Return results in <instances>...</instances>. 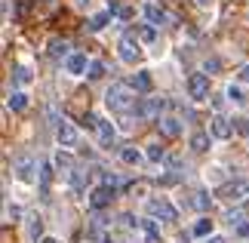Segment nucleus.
Here are the masks:
<instances>
[{"label": "nucleus", "instance_id": "obj_1", "mask_svg": "<svg viewBox=\"0 0 249 243\" xmlns=\"http://www.w3.org/2000/svg\"><path fill=\"white\" fill-rule=\"evenodd\" d=\"M136 93L139 90H136V86H129V83H111L105 102H108V108L114 114H129V111H136L139 102H142V99H136Z\"/></svg>", "mask_w": 249, "mask_h": 243}, {"label": "nucleus", "instance_id": "obj_2", "mask_svg": "<svg viewBox=\"0 0 249 243\" xmlns=\"http://www.w3.org/2000/svg\"><path fill=\"white\" fill-rule=\"evenodd\" d=\"M148 216L151 219H160V222H176V206L166 200V197H154V200H148Z\"/></svg>", "mask_w": 249, "mask_h": 243}, {"label": "nucleus", "instance_id": "obj_3", "mask_svg": "<svg viewBox=\"0 0 249 243\" xmlns=\"http://www.w3.org/2000/svg\"><path fill=\"white\" fill-rule=\"evenodd\" d=\"M139 56H142V46L136 40V31H132V34H123L120 37V59L123 62H139Z\"/></svg>", "mask_w": 249, "mask_h": 243}, {"label": "nucleus", "instance_id": "obj_4", "mask_svg": "<svg viewBox=\"0 0 249 243\" xmlns=\"http://www.w3.org/2000/svg\"><path fill=\"white\" fill-rule=\"evenodd\" d=\"M166 108V102L163 99H142L139 102V108H136V114H139V117L142 120H160V111H163Z\"/></svg>", "mask_w": 249, "mask_h": 243}, {"label": "nucleus", "instance_id": "obj_5", "mask_svg": "<svg viewBox=\"0 0 249 243\" xmlns=\"http://www.w3.org/2000/svg\"><path fill=\"white\" fill-rule=\"evenodd\" d=\"M13 169H16L18 182H34V157H31V154H18L16 163H13Z\"/></svg>", "mask_w": 249, "mask_h": 243}, {"label": "nucleus", "instance_id": "obj_6", "mask_svg": "<svg viewBox=\"0 0 249 243\" xmlns=\"http://www.w3.org/2000/svg\"><path fill=\"white\" fill-rule=\"evenodd\" d=\"M55 135H59V145L62 148H74L77 145V126L74 123H68V120H59V126H55Z\"/></svg>", "mask_w": 249, "mask_h": 243}, {"label": "nucleus", "instance_id": "obj_7", "mask_svg": "<svg viewBox=\"0 0 249 243\" xmlns=\"http://www.w3.org/2000/svg\"><path fill=\"white\" fill-rule=\"evenodd\" d=\"M188 93H191V99H206L209 95V74H191Z\"/></svg>", "mask_w": 249, "mask_h": 243}, {"label": "nucleus", "instance_id": "obj_8", "mask_svg": "<svg viewBox=\"0 0 249 243\" xmlns=\"http://www.w3.org/2000/svg\"><path fill=\"white\" fill-rule=\"evenodd\" d=\"M222 197L231 200V203H240L243 197H249V182H246V179H237V182H231V185H225Z\"/></svg>", "mask_w": 249, "mask_h": 243}, {"label": "nucleus", "instance_id": "obj_9", "mask_svg": "<svg viewBox=\"0 0 249 243\" xmlns=\"http://www.w3.org/2000/svg\"><path fill=\"white\" fill-rule=\"evenodd\" d=\"M111 200H114V188H108V185H102V188H95V191L89 194V206H92V209L111 206Z\"/></svg>", "mask_w": 249, "mask_h": 243}, {"label": "nucleus", "instance_id": "obj_10", "mask_svg": "<svg viewBox=\"0 0 249 243\" xmlns=\"http://www.w3.org/2000/svg\"><path fill=\"white\" fill-rule=\"evenodd\" d=\"M209 132H213L215 139H231V132H234V130H231V123H228L222 114H215V117L209 120Z\"/></svg>", "mask_w": 249, "mask_h": 243}, {"label": "nucleus", "instance_id": "obj_11", "mask_svg": "<svg viewBox=\"0 0 249 243\" xmlns=\"http://www.w3.org/2000/svg\"><path fill=\"white\" fill-rule=\"evenodd\" d=\"M157 126H160V132H163V135H169V139H176V135L181 132V123L176 117H160Z\"/></svg>", "mask_w": 249, "mask_h": 243}, {"label": "nucleus", "instance_id": "obj_12", "mask_svg": "<svg viewBox=\"0 0 249 243\" xmlns=\"http://www.w3.org/2000/svg\"><path fill=\"white\" fill-rule=\"evenodd\" d=\"M65 68H68V74H83V71H86V56H80V53L68 56V62H65Z\"/></svg>", "mask_w": 249, "mask_h": 243}, {"label": "nucleus", "instance_id": "obj_13", "mask_svg": "<svg viewBox=\"0 0 249 243\" xmlns=\"http://www.w3.org/2000/svg\"><path fill=\"white\" fill-rule=\"evenodd\" d=\"M132 86H136L139 93H151V90H154V80H151L148 71H139L136 77H132Z\"/></svg>", "mask_w": 249, "mask_h": 243}, {"label": "nucleus", "instance_id": "obj_14", "mask_svg": "<svg viewBox=\"0 0 249 243\" xmlns=\"http://www.w3.org/2000/svg\"><path fill=\"white\" fill-rule=\"evenodd\" d=\"M191 206H194V209H200V212H206L209 206H213V197H209L206 191H197L194 197H191Z\"/></svg>", "mask_w": 249, "mask_h": 243}, {"label": "nucleus", "instance_id": "obj_15", "mask_svg": "<svg viewBox=\"0 0 249 243\" xmlns=\"http://www.w3.org/2000/svg\"><path fill=\"white\" fill-rule=\"evenodd\" d=\"M206 148H209V132H194V135H191V151L203 154Z\"/></svg>", "mask_w": 249, "mask_h": 243}, {"label": "nucleus", "instance_id": "obj_16", "mask_svg": "<svg viewBox=\"0 0 249 243\" xmlns=\"http://www.w3.org/2000/svg\"><path fill=\"white\" fill-rule=\"evenodd\" d=\"M28 234L34 240H43V219L40 216H28Z\"/></svg>", "mask_w": 249, "mask_h": 243}, {"label": "nucleus", "instance_id": "obj_17", "mask_svg": "<svg viewBox=\"0 0 249 243\" xmlns=\"http://www.w3.org/2000/svg\"><path fill=\"white\" fill-rule=\"evenodd\" d=\"M120 160L129 163V167H139V163H142V151L139 148H123L120 151Z\"/></svg>", "mask_w": 249, "mask_h": 243}, {"label": "nucleus", "instance_id": "obj_18", "mask_svg": "<svg viewBox=\"0 0 249 243\" xmlns=\"http://www.w3.org/2000/svg\"><path fill=\"white\" fill-rule=\"evenodd\" d=\"M9 108H13V111H25L28 108V95L25 93H9Z\"/></svg>", "mask_w": 249, "mask_h": 243}, {"label": "nucleus", "instance_id": "obj_19", "mask_svg": "<svg viewBox=\"0 0 249 243\" xmlns=\"http://www.w3.org/2000/svg\"><path fill=\"white\" fill-rule=\"evenodd\" d=\"M99 139H102L105 148L114 142V126H111V123H102V120H99Z\"/></svg>", "mask_w": 249, "mask_h": 243}, {"label": "nucleus", "instance_id": "obj_20", "mask_svg": "<svg viewBox=\"0 0 249 243\" xmlns=\"http://www.w3.org/2000/svg\"><path fill=\"white\" fill-rule=\"evenodd\" d=\"M145 16H148V22H154V25L163 22V9H160L157 3H148V6H145Z\"/></svg>", "mask_w": 249, "mask_h": 243}, {"label": "nucleus", "instance_id": "obj_21", "mask_svg": "<svg viewBox=\"0 0 249 243\" xmlns=\"http://www.w3.org/2000/svg\"><path fill=\"white\" fill-rule=\"evenodd\" d=\"M228 99H231V102H237V105H246V102H249V99H246V93H243L237 83H231V86H228Z\"/></svg>", "mask_w": 249, "mask_h": 243}, {"label": "nucleus", "instance_id": "obj_22", "mask_svg": "<svg viewBox=\"0 0 249 243\" xmlns=\"http://www.w3.org/2000/svg\"><path fill=\"white\" fill-rule=\"evenodd\" d=\"M68 50H71V46L65 43V40H53V43H50V56H53V59H62V56H68Z\"/></svg>", "mask_w": 249, "mask_h": 243}, {"label": "nucleus", "instance_id": "obj_23", "mask_svg": "<svg viewBox=\"0 0 249 243\" xmlns=\"http://www.w3.org/2000/svg\"><path fill=\"white\" fill-rule=\"evenodd\" d=\"M13 80L18 83V86H25V83H31V71H28L25 65H18L16 71H13Z\"/></svg>", "mask_w": 249, "mask_h": 243}, {"label": "nucleus", "instance_id": "obj_24", "mask_svg": "<svg viewBox=\"0 0 249 243\" xmlns=\"http://www.w3.org/2000/svg\"><path fill=\"white\" fill-rule=\"evenodd\" d=\"M55 167H59V169H65V172H74L71 167H74V160H71V154H55Z\"/></svg>", "mask_w": 249, "mask_h": 243}, {"label": "nucleus", "instance_id": "obj_25", "mask_svg": "<svg viewBox=\"0 0 249 243\" xmlns=\"http://www.w3.org/2000/svg\"><path fill=\"white\" fill-rule=\"evenodd\" d=\"M114 13H99V16H92V22H89V28L92 31H102L105 25H108V19H111Z\"/></svg>", "mask_w": 249, "mask_h": 243}, {"label": "nucleus", "instance_id": "obj_26", "mask_svg": "<svg viewBox=\"0 0 249 243\" xmlns=\"http://www.w3.org/2000/svg\"><path fill=\"white\" fill-rule=\"evenodd\" d=\"M148 160H154V163H160V160H166V151L160 148V145H148Z\"/></svg>", "mask_w": 249, "mask_h": 243}, {"label": "nucleus", "instance_id": "obj_27", "mask_svg": "<svg viewBox=\"0 0 249 243\" xmlns=\"http://www.w3.org/2000/svg\"><path fill=\"white\" fill-rule=\"evenodd\" d=\"M209 231H213V222H209V219H200L197 225H194V234H197V237H206Z\"/></svg>", "mask_w": 249, "mask_h": 243}, {"label": "nucleus", "instance_id": "obj_28", "mask_svg": "<svg viewBox=\"0 0 249 243\" xmlns=\"http://www.w3.org/2000/svg\"><path fill=\"white\" fill-rule=\"evenodd\" d=\"M139 37H142V40H148V43H151V40L157 37V31H154L151 25H142V28H139Z\"/></svg>", "mask_w": 249, "mask_h": 243}, {"label": "nucleus", "instance_id": "obj_29", "mask_svg": "<svg viewBox=\"0 0 249 243\" xmlns=\"http://www.w3.org/2000/svg\"><path fill=\"white\" fill-rule=\"evenodd\" d=\"M99 77H105V65L92 62V65H89V80H99Z\"/></svg>", "mask_w": 249, "mask_h": 243}, {"label": "nucleus", "instance_id": "obj_30", "mask_svg": "<svg viewBox=\"0 0 249 243\" xmlns=\"http://www.w3.org/2000/svg\"><path fill=\"white\" fill-rule=\"evenodd\" d=\"M228 222L231 225H243V209H231L228 212Z\"/></svg>", "mask_w": 249, "mask_h": 243}, {"label": "nucleus", "instance_id": "obj_31", "mask_svg": "<svg viewBox=\"0 0 249 243\" xmlns=\"http://www.w3.org/2000/svg\"><path fill=\"white\" fill-rule=\"evenodd\" d=\"M102 185H108V188H117V185H120V179L114 176V172H105V176H102Z\"/></svg>", "mask_w": 249, "mask_h": 243}, {"label": "nucleus", "instance_id": "obj_32", "mask_svg": "<svg viewBox=\"0 0 249 243\" xmlns=\"http://www.w3.org/2000/svg\"><path fill=\"white\" fill-rule=\"evenodd\" d=\"M218 68H222V62H218V59H209L206 62V71H218Z\"/></svg>", "mask_w": 249, "mask_h": 243}, {"label": "nucleus", "instance_id": "obj_33", "mask_svg": "<svg viewBox=\"0 0 249 243\" xmlns=\"http://www.w3.org/2000/svg\"><path fill=\"white\" fill-rule=\"evenodd\" d=\"M234 123H237V130H240V132L249 135V120H234Z\"/></svg>", "mask_w": 249, "mask_h": 243}, {"label": "nucleus", "instance_id": "obj_34", "mask_svg": "<svg viewBox=\"0 0 249 243\" xmlns=\"http://www.w3.org/2000/svg\"><path fill=\"white\" fill-rule=\"evenodd\" d=\"M237 234H240V237H249V225H246V222H243L240 228H237Z\"/></svg>", "mask_w": 249, "mask_h": 243}, {"label": "nucleus", "instance_id": "obj_35", "mask_svg": "<svg viewBox=\"0 0 249 243\" xmlns=\"http://www.w3.org/2000/svg\"><path fill=\"white\" fill-rule=\"evenodd\" d=\"M240 80H243V83H249V65H246L243 71H240Z\"/></svg>", "mask_w": 249, "mask_h": 243}, {"label": "nucleus", "instance_id": "obj_36", "mask_svg": "<svg viewBox=\"0 0 249 243\" xmlns=\"http://www.w3.org/2000/svg\"><path fill=\"white\" fill-rule=\"evenodd\" d=\"M203 243H225L222 237H209V240H203Z\"/></svg>", "mask_w": 249, "mask_h": 243}, {"label": "nucleus", "instance_id": "obj_37", "mask_svg": "<svg viewBox=\"0 0 249 243\" xmlns=\"http://www.w3.org/2000/svg\"><path fill=\"white\" fill-rule=\"evenodd\" d=\"M194 3H197V6H209V0H194Z\"/></svg>", "mask_w": 249, "mask_h": 243}, {"label": "nucleus", "instance_id": "obj_38", "mask_svg": "<svg viewBox=\"0 0 249 243\" xmlns=\"http://www.w3.org/2000/svg\"><path fill=\"white\" fill-rule=\"evenodd\" d=\"M40 243H59V240H53V237H43V240H40Z\"/></svg>", "mask_w": 249, "mask_h": 243}, {"label": "nucleus", "instance_id": "obj_39", "mask_svg": "<svg viewBox=\"0 0 249 243\" xmlns=\"http://www.w3.org/2000/svg\"><path fill=\"white\" fill-rule=\"evenodd\" d=\"M74 3H77V6H86V3H89V0H74Z\"/></svg>", "mask_w": 249, "mask_h": 243}]
</instances>
